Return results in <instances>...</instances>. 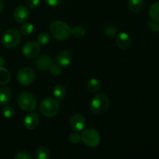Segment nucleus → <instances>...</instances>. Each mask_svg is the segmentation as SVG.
<instances>
[{
	"mask_svg": "<svg viewBox=\"0 0 159 159\" xmlns=\"http://www.w3.org/2000/svg\"><path fill=\"white\" fill-rule=\"evenodd\" d=\"M110 99L104 93H98L90 102V111L94 115H101L105 113L110 107Z\"/></svg>",
	"mask_w": 159,
	"mask_h": 159,
	"instance_id": "1",
	"label": "nucleus"
},
{
	"mask_svg": "<svg viewBox=\"0 0 159 159\" xmlns=\"http://www.w3.org/2000/svg\"><path fill=\"white\" fill-rule=\"evenodd\" d=\"M11 79V75L6 68L0 66V85H6Z\"/></svg>",
	"mask_w": 159,
	"mask_h": 159,
	"instance_id": "21",
	"label": "nucleus"
},
{
	"mask_svg": "<svg viewBox=\"0 0 159 159\" xmlns=\"http://www.w3.org/2000/svg\"><path fill=\"white\" fill-rule=\"evenodd\" d=\"M81 140L89 148H96L100 143V135L96 130L89 128L85 130L81 136Z\"/></svg>",
	"mask_w": 159,
	"mask_h": 159,
	"instance_id": "6",
	"label": "nucleus"
},
{
	"mask_svg": "<svg viewBox=\"0 0 159 159\" xmlns=\"http://www.w3.org/2000/svg\"><path fill=\"white\" fill-rule=\"evenodd\" d=\"M116 42L118 48L122 50L129 49L132 45L131 37L125 32H121L118 34V35L116 36Z\"/></svg>",
	"mask_w": 159,
	"mask_h": 159,
	"instance_id": "11",
	"label": "nucleus"
},
{
	"mask_svg": "<svg viewBox=\"0 0 159 159\" xmlns=\"http://www.w3.org/2000/svg\"><path fill=\"white\" fill-rule=\"evenodd\" d=\"M86 87L89 91L91 92V93H96L101 89L100 82L98 79H95V78H92L87 82Z\"/></svg>",
	"mask_w": 159,
	"mask_h": 159,
	"instance_id": "17",
	"label": "nucleus"
},
{
	"mask_svg": "<svg viewBox=\"0 0 159 159\" xmlns=\"http://www.w3.org/2000/svg\"><path fill=\"white\" fill-rule=\"evenodd\" d=\"M12 90L9 87L0 88V106H5L12 99Z\"/></svg>",
	"mask_w": 159,
	"mask_h": 159,
	"instance_id": "15",
	"label": "nucleus"
},
{
	"mask_svg": "<svg viewBox=\"0 0 159 159\" xmlns=\"http://www.w3.org/2000/svg\"><path fill=\"white\" fill-rule=\"evenodd\" d=\"M21 40V34L17 30L9 29L3 34L2 43L6 48H14Z\"/></svg>",
	"mask_w": 159,
	"mask_h": 159,
	"instance_id": "5",
	"label": "nucleus"
},
{
	"mask_svg": "<svg viewBox=\"0 0 159 159\" xmlns=\"http://www.w3.org/2000/svg\"><path fill=\"white\" fill-rule=\"evenodd\" d=\"M71 128L75 131H82L86 127V120L83 115L80 113L74 114L70 120Z\"/></svg>",
	"mask_w": 159,
	"mask_h": 159,
	"instance_id": "10",
	"label": "nucleus"
},
{
	"mask_svg": "<svg viewBox=\"0 0 159 159\" xmlns=\"http://www.w3.org/2000/svg\"><path fill=\"white\" fill-rule=\"evenodd\" d=\"M144 0H128V7L133 12H140L144 8Z\"/></svg>",
	"mask_w": 159,
	"mask_h": 159,
	"instance_id": "16",
	"label": "nucleus"
},
{
	"mask_svg": "<svg viewBox=\"0 0 159 159\" xmlns=\"http://www.w3.org/2000/svg\"><path fill=\"white\" fill-rule=\"evenodd\" d=\"M34 26L30 23H25L21 26V34L24 36H28L34 31Z\"/></svg>",
	"mask_w": 159,
	"mask_h": 159,
	"instance_id": "25",
	"label": "nucleus"
},
{
	"mask_svg": "<svg viewBox=\"0 0 159 159\" xmlns=\"http://www.w3.org/2000/svg\"><path fill=\"white\" fill-rule=\"evenodd\" d=\"M104 32L108 37H113L117 33V28L113 25H108L104 30Z\"/></svg>",
	"mask_w": 159,
	"mask_h": 159,
	"instance_id": "26",
	"label": "nucleus"
},
{
	"mask_svg": "<svg viewBox=\"0 0 159 159\" xmlns=\"http://www.w3.org/2000/svg\"><path fill=\"white\" fill-rule=\"evenodd\" d=\"M85 34V30L81 26H75L71 29V35L76 38H81Z\"/></svg>",
	"mask_w": 159,
	"mask_h": 159,
	"instance_id": "23",
	"label": "nucleus"
},
{
	"mask_svg": "<svg viewBox=\"0 0 159 159\" xmlns=\"http://www.w3.org/2000/svg\"><path fill=\"white\" fill-rule=\"evenodd\" d=\"M34 155L37 159H48L50 158V151L48 148L40 146L36 150Z\"/></svg>",
	"mask_w": 159,
	"mask_h": 159,
	"instance_id": "19",
	"label": "nucleus"
},
{
	"mask_svg": "<svg viewBox=\"0 0 159 159\" xmlns=\"http://www.w3.org/2000/svg\"><path fill=\"white\" fill-rule=\"evenodd\" d=\"M68 139L72 144H78L81 141V136L78 133H71L70 134Z\"/></svg>",
	"mask_w": 159,
	"mask_h": 159,
	"instance_id": "29",
	"label": "nucleus"
},
{
	"mask_svg": "<svg viewBox=\"0 0 159 159\" xmlns=\"http://www.w3.org/2000/svg\"><path fill=\"white\" fill-rule=\"evenodd\" d=\"M16 159H32V156L26 152H20L15 155Z\"/></svg>",
	"mask_w": 159,
	"mask_h": 159,
	"instance_id": "30",
	"label": "nucleus"
},
{
	"mask_svg": "<svg viewBox=\"0 0 159 159\" xmlns=\"http://www.w3.org/2000/svg\"><path fill=\"white\" fill-rule=\"evenodd\" d=\"M16 110L12 106L5 105V107L2 109V114L6 118H12L15 116Z\"/></svg>",
	"mask_w": 159,
	"mask_h": 159,
	"instance_id": "22",
	"label": "nucleus"
},
{
	"mask_svg": "<svg viewBox=\"0 0 159 159\" xmlns=\"http://www.w3.org/2000/svg\"><path fill=\"white\" fill-rule=\"evenodd\" d=\"M36 75L34 70L29 67H24L18 71L17 80L22 85H29L35 80Z\"/></svg>",
	"mask_w": 159,
	"mask_h": 159,
	"instance_id": "7",
	"label": "nucleus"
},
{
	"mask_svg": "<svg viewBox=\"0 0 159 159\" xmlns=\"http://www.w3.org/2000/svg\"><path fill=\"white\" fill-rule=\"evenodd\" d=\"M29 9L24 6H19L13 12V17L17 23H24L29 19Z\"/></svg>",
	"mask_w": 159,
	"mask_h": 159,
	"instance_id": "14",
	"label": "nucleus"
},
{
	"mask_svg": "<svg viewBox=\"0 0 159 159\" xmlns=\"http://www.w3.org/2000/svg\"><path fill=\"white\" fill-rule=\"evenodd\" d=\"M39 122H40L39 115L37 113H31L23 120V126L26 130H34L37 127Z\"/></svg>",
	"mask_w": 159,
	"mask_h": 159,
	"instance_id": "13",
	"label": "nucleus"
},
{
	"mask_svg": "<svg viewBox=\"0 0 159 159\" xmlns=\"http://www.w3.org/2000/svg\"><path fill=\"white\" fill-rule=\"evenodd\" d=\"M72 54L68 50H61L56 55V61L61 67H68L72 62Z\"/></svg>",
	"mask_w": 159,
	"mask_h": 159,
	"instance_id": "9",
	"label": "nucleus"
},
{
	"mask_svg": "<svg viewBox=\"0 0 159 159\" xmlns=\"http://www.w3.org/2000/svg\"><path fill=\"white\" fill-rule=\"evenodd\" d=\"M148 14L151 20L159 22V2H156L151 6Z\"/></svg>",
	"mask_w": 159,
	"mask_h": 159,
	"instance_id": "18",
	"label": "nucleus"
},
{
	"mask_svg": "<svg viewBox=\"0 0 159 159\" xmlns=\"http://www.w3.org/2000/svg\"><path fill=\"white\" fill-rule=\"evenodd\" d=\"M60 109L58 101L53 98L48 97L41 101L40 104V111L43 116L51 118L57 114Z\"/></svg>",
	"mask_w": 159,
	"mask_h": 159,
	"instance_id": "3",
	"label": "nucleus"
},
{
	"mask_svg": "<svg viewBox=\"0 0 159 159\" xmlns=\"http://www.w3.org/2000/svg\"><path fill=\"white\" fill-rule=\"evenodd\" d=\"M146 26L148 29H150L151 30L154 31V32H158L159 31V23L158 22L154 21V20H150V21H148L146 23Z\"/></svg>",
	"mask_w": 159,
	"mask_h": 159,
	"instance_id": "27",
	"label": "nucleus"
},
{
	"mask_svg": "<svg viewBox=\"0 0 159 159\" xmlns=\"http://www.w3.org/2000/svg\"><path fill=\"white\" fill-rule=\"evenodd\" d=\"M54 65V59L48 55H42L37 59L35 65L40 71H48Z\"/></svg>",
	"mask_w": 159,
	"mask_h": 159,
	"instance_id": "12",
	"label": "nucleus"
},
{
	"mask_svg": "<svg viewBox=\"0 0 159 159\" xmlns=\"http://www.w3.org/2000/svg\"><path fill=\"white\" fill-rule=\"evenodd\" d=\"M50 71H51V75L54 76H59L61 75V68L60 65H53L50 68Z\"/></svg>",
	"mask_w": 159,
	"mask_h": 159,
	"instance_id": "28",
	"label": "nucleus"
},
{
	"mask_svg": "<svg viewBox=\"0 0 159 159\" xmlns=\"http://www.w3.org/2000/svg\"><path fill=\"white\" fill-rule=\"evenodd\" d=\"M40 0H26V4L30 9H35L39 6Z\"/></svg>",
	"mask_w": 159,
	"mask_h": 159,
	"instance_id": "31",
	"label": "nucleus"
},
{
	"mask_svg": "<svg viewBox=\"0 0 159 159\" xmlns=\"http://www.w3.org/2000/svg\"><path fill=\"white\" fill-rule=\"evenodd\" d=\"M3 9H4V2H2V0H0V13L2 12Z\"/></svg>",
	"mask_w": 159,
	"mask_h": 159,
	"instance_id": "33",
	"label": "nucleus"
},
{
	"mask_svg": "<svg viewBox=\"0 0 159 159\" xmlns=\"http://www.w3.org/2000/svg\"><path fill=\"white\" fill-rule=\"evenodd\" d=\"M5 65V59L0 57V66H3Z\"/></svg>",
	"mask_w": 159,
	"mask_h": 159,
	"instance_id": "34",
	"label": "nucleus"
},
{
	"mask_svg": "<svg viewBox=\"0 0 159 159\" xmlns=\"http://www.w3.org/2000/svg\"><path fill=\"white\" fill-rule=\"evenodd\" d=\"M48 6H53V7H55V6H58L59 5H61L62 0H43Z\"/></svg>",
	"mask_w": 159,
	"mask_h": 159,
	"instance_id": "32",
	"label": "nucleus"
},
{
	"mask_svg": "<svg viewBox=\"0 0 159 159\" xmlns=\"http://www.w3.org/2000/svg\"><path fill=\"white\" fill-rule=\"evenodd\" d=\"M51 40V37H50L49 34H47V33H41L38 35L37 37V43L39 45H47L50 42Z\"/></svg>",
	"mask_w": 159,
	"mask_h": 159,
	"instance_id": "24",
	"label": "nucleus"
},
{
	"mask_svg": "<svg viewBox=\"0 0 159 159\" xmlns=\"http://www.w3.org/2000/svg\"><path fill=\"white\" fill-rule=\"evenodd\" d=\"M40 52V45L34 41H29L22 48V54L28 58H34L37 57Z\"/></svg>",
	"mask_w": 159,
	"mask_h": 159,
	"instance_id": "8",
	"label": "nucleus"
},
{
	"mask_svg": "<svg viewBox=\"0 0 159 159\" xmlns=\"http://www.w3.org/2000/svg\"><path fill=\"white\" fill-rule=\"evenodd\" d=\"M66 88L62 85H57L53 90V94L57 99H63L66 96Z\"/></svg>",
	"mask_w": 159,
	"mask_h": 159,
	"instance_id": "20",
	"label": "nucleus"
},
{
	"mask_svg": "<svg viewBox=\"0 0 159 159\" xmlns=\"http://www.w3.org/2000/svg\"><path fill=\"white\" fill-rule=\"evenodd\" d=\"M17 103L21 110L26 112L34 111L37 108L36 97L29 92H22L17 97Z\"/></svg>",
	"mask_w": 159,
	"mask_h": 159,
	"instance_id": "4",
	"label": "nucleus"
},
{
	"mask_svg": "<svg viewBox=\"0 0 159 159\" xmlns=\"http://www.w3.org/2000/svg\"><path fill=\"white\" fill-rule=\"evenodd\" d=\"M50 31L51 35L58 40H66L71 35V28L61 20L52 22L50 25Z\"/></svg>",
	"mask_w": 159,
	"mask_h": 159,
	"instance_id": "2",
	"label": "nucleus"
}]
</instances>
